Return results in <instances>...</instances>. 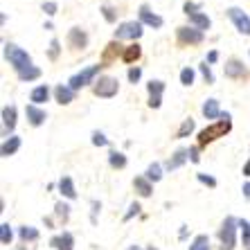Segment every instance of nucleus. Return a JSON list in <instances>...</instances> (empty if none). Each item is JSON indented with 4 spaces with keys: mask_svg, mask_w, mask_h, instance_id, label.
Segmentation results:
<instances>
[{
    "mask_svg": "<svg viewBox=\"0 0 250 250\" xmlns=\"http://www.w3.org/2000/svg\"><path fill=\"white\" fill-rule=\"evenodd\" d=\"M230 131H232V117H230V113H221V120H219V122L205 126L203 131H198V146L203 149L209 142H214V140H219V138H226Z\"/></svg>",
    "mask_w": 250,
    "mask_h": 250,
    "instance_id": "1",
    "label": "nucleus"
},
{
    "mask_svg": "<svg viewBox=\"0 0 250 250\" xmlns=\"http://www.w3.org/2000/svg\"><path fill=\"white\" fill-rule=\"evenodd\" d=\"M5 59L12 63V68L16 70V72H21L23 68L32 65V57H29V52L23 50V47H18L16 43H5Z\"/></svg>",
    "mask_w": 250,
    "mask_h": 250,
    "instance_id": "2",
    "label": "nucleus"
},
{
    "mask_svg": "<svg viewBox=\"0 0 250 250\" xmlns=\"http://www.w3.org/2000/svg\"><path fill=\"white\" fill-rule=\"evenodd\" d=\"M99 70H102V63H93L88 65V68H83L82 72H77V75H72L68 79V86L72 88V90H82L83 86H88V83H95V77L99 75Z\"/></svg>",
    "mask_w": 250,
    "mask_h": 250,
    "instance_id": "3",
    "label": "nucleus"
},
{
    "mask_svg": "<svg viewBox=\"0 0 250 250\" xmlns=\"http://www.w3.org/2000/svg\"><path fill=\"white\" fill-rule=\"evenodd\" d=\"M237 228H239V219H234V216H228L223 221L221 230H219L221 250H234V246H237Z\"/></svg>",
    "mask_w": 250,
    "mask_h": 250,
    "instance_id": "4",
    "label": "nucleus"
},
{
    "mask_svg": "<svg viewBox=\"0 0 250 250\" xmlns=\"http://www.w3.org/2000/svg\"><path fill=\"white\" fill-rule=\"evenodd\" d=\"M145 25L140 23V21H124V23L117 25L115 29V41H138L140 36L145 34Z\"/></svg>",
    "mask_w": 250,
    "mask_h": 250,
    "instance_id": "5",
    "label": "nucleus"
},
{
    "mask_svg": "<svg viewBox=\"0 0 250 250\" xmlns=\"http://www.w3.org/2000/svg\"><path fill=\"white\" fill-rule=\"evenodd\" d=\"M93 93L95 97H102V99H111L120 93V82H117L115 77H99V82L93 83Z\"/></svg>",
    "mask_w": 250,
    "mask_h": 250,
    "instance_id": "6",
    "label": "nucleus"
},
{
    "mask_svg": "<svg viewBox=\"0 0 250 250\" xmlns=\"http://www.w3.org/2000/svg\"><path fill=\"white\" fill-rule=\"evenodd\" d=\"M176 39L181 45H201L205 41V34L196 27H189V25H181L176 29Z\"/></svg>",
    "mask_w": 250,
    "mask_h": 250,
    "instance_id": "7",
    "label": "nucleus"
},
{
    "mask_svg": "<svg viewBox=\"0 0 250 250\" xmlns=\"http://www.w3.org/2000/svg\"><path fill=\"white\" fill-rule=\"evenodd\" d=\"M228 18L232 21V25L237 27L239 34L250 36V16L244 12V9H239V7H228Z\"/></svg>",
    "mask_w": 250,
    "mask_h": 250,
    "instance_id": "8",
    "label": "nucleus"
},
{
    "mask_svg": "<svg viewBox=\"0 0 250 250\" xmlns=\"http://www.w3.org/2000/svg\"><path fill=\"white\" fill-rule=\"evenodd\" d=\"M223 72H226L228 79H246V77H248V70H246L244 61H241V59H234V57L226 61Z\"/></svg>",
    "mask_w": 250,
    "mask_h": 250,
    "instance_id": "9",
    "label": "nucleus"
},
{
    "mask_svg": "<svg viewBox=\"0 0 250 250\" xmlns=\"http://www.w3.org/2000/svg\"><path fill=\"white\" fill-rule=\"evenodd\" d=\"M138 16H140V23H142V25H149V27H153V29H160L165 25L163 16L153 14L151 9H149V5H140Z\"/></svg>",
    "mask_w": 250,
    "mask_h": 250,
    "instance_id": "10",
    "label": "nucleus"
},
{
    "mask_svg": "<svg viewBox=\"0 0 250 250\" xmlns=\"http://www.w3.org/2000/svg\"><path fill=\"white\" fill-rule=\"evenodd\" d=\"M68 45L72 50H83L88 45V34L83 32L82 27H70L68 32Z\"/></svg>",
    "mask_w": 250,
    "mask_h": 250,
    "instance_id": "11",
    "label": "nucleus"
},
{
    "mask_svg": "<svg viewBox=\"0 0 250 250\" xmlns=\"http://www.w3.org/2000/svg\"><path fill=\"white\" fill-rule=\"evenodd\" d=\"M25 115H27V122L32 124V126H41V124H45V120H47V113L43 111L41 106H34V104L25 106Z\"/></svg>",
    "mask_w": 250,
    "mask_h": 250,
    "instance_id": "12",
    "label": "nucleus"
},
{
    "mask_svg": "<svg viewBox=\"0 0 250 250\" xmlns=\"http://www.w3.org/2000/svg\"><path fill=\"white\" fill-rule=\"evenodd\" d=\"M189 160V149H176L174 156H169V160L165 163V169H169V171H174V169L183 167V165Z\"/></svg>",
    "mask_w": 250,
    "mask_h": 250,
    "instance_id": "13",
    "label": "nucleus"
},
{
    "mask_svg": "<svg viewBox=\"0 0 250 250\" xmlns=\"http://www.w3.org/2000/svg\"><path fill=\"white\" fill-rule=\"evenodd\" d=\"M122 54H124V47L120 45V41H115V39H113V41L104 47V54H102V65L111 63V61H115V59L122 57Z\"/></svg>",
    "mask_w": 250,
    "mask_h": 250,
    "instance_id": "14",
    "label": "nucleus"
},
{
    "mask_svg": "<svg viewBox=\"0 0 250 250\" xmlns=\"http://www.w3.org/2000/svg\"><path fill=\"white\" fill-rule=\"evenodd\" d=\"M201 113H203L208 120H216V122H219L223 111H221V106H219V102H216V99H205L203 106H201Z\"/></svg>",
    "mask_w": 250,
    "mask_h": 250,
    "instance_id": "15",
    "label": "nucleus"
},
{
    "mask_svg": "<svg viewBox=\"0 0 250 250\" xmlns=\"http://www.w3.org/2000/svg\"><path fill=\"white\" fill-rule=\"evenodd\" d=\"M75 90L70 86H65V83H59L57 88H54V99H57L61 106H65V104H70V102H75Z\"/></svg>",
    "mask_w": 250,
    "mask_h": 250,
    "instance_id": "16",
    "label": "nucleus"
},
{
    "mask_svg": "<svg viewBox=\"0 0 250 250\" xmlns=\"http://www.w3.org/2000/svg\"><path fill=\"white\" fill-rule=\"evenodd\" d=\"M47 99H50V86L47 83H41V86H36L32 93H29V102L34 106H41L45 104Z\"/></svg>",
    "mask_w": 250,
    "mask_h": 250,
    "instance_id": "17",
    "label": "nucleus"
},
{
    "mask_svg": "<svg viewBox=\"0 0 250 250\" xmlns=\"http://www.w3.org/2000/svg\"><path fill=\"white\" fill-rule=\"evenodd\" d=\"M133 187H135V192H138L142 198H146V196H151V194H153V183L149 181L146 176H135V178H133Z\"/></svg>",
    "mask_w": 250,
    "mask_h": 250,
    "instance_id": "18",
    "label": "nucleus"
},
{
    "mask_svg": "<svg viewBox=\"0 0 250 250\" xmlns=\"http://www.w3.org/2000/svg\"><path fill=\"white\" fill-rule=\"evenodd\" d=\"M50 246H52V248H57V250H72V248H75V237H72L70 232L57 234V237H52Z\"/></svg>",
    "mask_w": 250,
    "mask_h": 250,
    "instance_id": "19",
    "label": "nucleus"
},
{
    "mask_svg": "<svg viewBox=\"0 0 250 250\" xmlns=\"http://www.w3.org/2000/svg\"><path fill=\"white\" fill-rule=\"evenodd\" d=\"M18 149H21V138H18V135H9V138L2 142V146H0V156L9 158V156H14Z\"/></svg>",
    "mask_w": 250,
    "mask_h": 250,
    "instance_id": "20",
    "label": "nucleus"
},
{
    "mask_svg": "<svg viewBox=\"0 0 250 250\" xmlns=\"http://www.w3.org/2000/svg\"><path fill=\"white\" fill-rule=\"evenodd\" d=\"M140 57H142V47H140V43H131L128 47H124V54H122V61H124V63L133 65Z\"/></svg>",
    "mask_w": 250,
    "mask_h": 250,
    "instance_id": "21",
    "label": "nucleus"
},
{
    "mask_svg": "<svg viewBox=\"0 0 250 250\" xmlns=\"http://www.w3.org/2000/svg\"><path fill=\"white\" fill-rule=\"evenodd\" d=\"M16 106H5L2 108V126H5V133L7 131H14L16 126Z\"/></svg>",
    "mask_w": 250,
    "mask_h": 250,
    "instance_id": "22",
    "label": "nucleus"
},
{
    "mask_svg": "<svg viewBox=\"0 0 250 250\" xmlns=\"http://www.w3.org/2000/svg\"><path fill=\"white\" fill-rule=\"evenodd\" d=\"M59 192L63 194L65 198H77V189H75V183H72V178L70 176H61V181H59Z\"/></svg>",
    "mask_w": 250,
    "mask_h": 250,
    "instance_id": "23",
    "label": "nucleus"
},
{
    "mask_svg": "<svg viewBox=\"0 0 250 250\" xmlns=\"http://www.w3.org/2000/svg\"><path fill=\"white\" fill-rule=\"evenodd\" d=\"M189 23H192V27L201 29V32H205V29L212 27V21H209V16H208V14H203V12L192 14V16H189Z\"/></svg>",
    "mask_w": 250,
    "mask_h": 250,
    "instance_id": "24",
    "label": "nucleus"
},
{
    "mask_svg": "<svg viewBox=\"0 0 250 250\" xmlns=\"http://www.w3.org/2000/svg\"><path fill=\"white\" fill-rule=\"evenodd\" d=\"M18 75V79H21V82H34V79H39V77H41V68H39V65H27V68H23L21 70V72H16Z\"/></svg>",
    "mask_w": 250,
    "mask_h": 250,
    "instance_id": "25",
    "label": "nucleus"
},
{
    "mask_svg": "<svg viewBox=\"0 0 250 250\" xmlns=\"http://www.w3.org/2000/svg\"><path fill=\"white\" fill-rule=\"evenodd\" d=\"M126 156H124L122 151H115V149H113L111 153H108V165H111L113 169H124L126 167Z\"/></svg>",
    "mask_w": 250,
    "mask_h": 250,
    "instance_id": "26",
    "label": "nucleus"
},
{
    "mask_svg": "<svg viewBox=\"0 0 250 250\" xmlns=\"http://www.w3.org/2000/svg\"><path fill=\"white\" fill-rule=\"evenodd\" d=\"M145 176H146V178H149L151 183L163 181V165H160V163H151L149 167H146Z\"/></svg>",
    "mask_w": 250,
    "mask_h": 250,
    "instance_id": "27",
    "label": "nucleus"
},
{
    "mask_svg": "<svg viewBox=\"0 0 250 250\" xmlns=\"http://www.w3.org/2000/svg\"><path fill=\"white\" fill-rule=\"evenodd\" d=\"M194 128H196V122H194L192 117H187V120H183V124L178 126V131H176V138L181 140V138H187V135L192 133Z\"/></svg>",
    "mask_w": 250,
    "mask_h": 250,
    "instance_id": "28",
    "label": "nucleus"
},
{
    "mask_svg": "<svg viewBox=\"0 0 250 250\" xmlns=\"http://www.w3.org/2000/svg\"><path fill=\"white\" fill-rule=\"evenodd\" d=\"M146 90H149V97H163L165 82H160V79H151V82L146 83Z\"/></svg>",
    "mask_w": 250,
    "mask_h": 250,
    "instance_id": "29",
    "label": "nucleus"
},
{
    "mask_svg": "<svg viewBox=\"0 0 250 250\" xmlns=\"http://www.w3.org/2000/svg\"><path fill=\"white\" fill-rule=\"evenodd\" d=\"M18 237L23 239V241H36V239H39V230L32 226H23L18 230Z\"/></svg>",
    "mask_w": 250,
    "mask_h": 250,
    "instance_id": "30",
    "label": "nucleus"
},
{
    "mask_svg": "<svg viewBox=\"0 0 250 250\" xmlns=\"http://www.w3.org/2000/svg\"><path fill=\"white\" fill-rule=\"evenodd\" d=\"M189 250H209V237L208 234H198L189 244Z\"/></svg>",
    "mask_w": 250,
    "mask_h": 250,
    "instance_id": "31",
    "label": "nucleus"
},
{
    "mask_svg": "<svg viewBox=\"0 0 250 250\" xmlns=\"http://www.w3.org/2000/svg\"><path fill=\"white\" fill-rule=\"evenodd\" d=\"M194 79H196V72H194V68L185 65V68L181 70V83H183V86H192Z\"/></svg>",
    "mask_w": 250,
    "mask_h": 250,
    "instance_id": "32",
    "label": "nucleus"
},
{
    "mask_svg": "<svg viewBox=\"0 0 250 250\" xmlns=\"http://www.w3.org/2000/svg\"><path fill=\"white\" fill-rule=\"evenodd\" d=\"M12 239H14L12 226H9V223H2V226H0V241H2V246H9Z\"/></svg>",
    "mask_w": 250,
    "mask_h": 250,
    "instance_id": "33",
    "label": "nucleus"
},
{
    "mask_svg": "<svg viewBox=\"0 0 250 250\" xmlns=\"http://www.w3.org/2000/svg\"><path fill=\"white\" fill-rule=\"evenodd\" d=\"M239 228H241V239H244V246L250 250V221L239 219Z\"/></svg>",
    "mask_w": 250,
    "mask_h": 250,
    "instance_id": "34",
    "label": "nucleus"
},
{
    "mask_svg": "<svg viewBox=\"0 0 250 250\" xmlns=\"http://www.w3.org/2000/svg\"><path fill=\"white\" fill-rule=\"evenodd\" d=\"M54 214H57L61 221H68V216H70V205H68V203H57V205H54Z\"/></svg>",
    "mask_w": 250,
    "mask_h": 250,
    "instance_id": "35",
    "label": "nucleus"
},
{
    "mask_svg": "<svg viewBox=\"0 0 250 250\" xmlns=\"http://www.w3.org/2000/svg\"><path fill=\"white\" fill-rule=\"evenodd\" d=\"M59 54H61V43H59V39H52L50 41V50H47V57L52 59V61H57Z\"/></svg>",
    "mask_w": 250,
    "mask_h": 250,
    "instance_id": "36",
    "label": "nucleus"
},
{
    "mask_svg": "<svg viewBox=\"0 0 250 250\" xmlns=\"http://www.w3.org/2000/svg\"><path fill=\"white\" fill-rule=\"evenodd\" d=\"M99 12H102V16L106 18V23H115V21H117V12L113 9L111 5H104L102 9H99Z\"/></svg>",
    "mask_w": 250,
    "mask_h": 250,
    "instance_id": "37",
    "label": "nucleus"
},
{
    "mask_svg": "<svg viewBox=\"0 0 250 250\" xmlns=\"http://www.w3.org/2000/svg\"><path fill=\"white\" fill-rule=\"evenodd\" d=\"M126 77H128V82L131 83H138L140 77H142V68H140V65H131L128 72H126Z\"/></svg>",
    "mask_w": 250,
    "mask_h": 250,
    "instance_id": "38",
    "label": "nucleus"
},
{
    "mask_svg": "<svg viewBox=\"0 0 250 250\" xmlns=\"http://www.w3.org/2000/svg\"><path fill=\"white\" fill-rule=\"evenodd\" d=\"M90 138H93V145L95 146H108V138H106L102 131H93V135H90Z\"/></svg>",
    "mask_w": 250,
    "mask_h": 250,
    "instance_id": "39",
    "label": "nucleus"
},
{
    "mask_svg": "<svg viewBox=\"0 0 250 250\" xmlns=\"http://www.w3.org/2000/svg\"><path fill=\"white\" fill-rule=\"evenodd\" d=\"M198 68H201V75H203V79L208 83H214V75H212V70H209V63L208 61H203V63L198 65Z\"/></svg>",
    "mask_w": 250,
    "mask_h": 250,
    "instance_id": "40",
    "label": "nucleus"
},
{
    "mask_svg": "<svg viewBox=\"0 0 250 250\" xmlns=\"http://www.w3.org/2000/svg\"><path fill=\"white\" fill-rule=\"evenodd\" d=\"M196 178H198V183H203V185H208V187H216V178H214V176H209V174H196Z\"/></svg>",
    "mask_w": 250,
    "mask_h": 250,
    "instance_id": "41",
    "label": "nucleus"
},
{
    "mask_svg": "<svg viewBox=\"0 0 250 250\" xmlns=\"http://www.w3.org/2000/svg\"><path fill=\"white\" fill-rule=\"evenodd\" d=\"M43 12H45L47 16H57V12H59L57 2H54V0H47V2H43Z\"/></svg>",
    "mask_w": 250,
    "mask_h": 250,
    "instance_id": "42",
    "label": "nucleus"
},
{
    "mask_svg": "<svg viewBox=\"0 0 250 250\" xmlns=\"http://www.w3.org/2000/svg\"><path fill=\"white\" fill-rule=\"evenodd\" d=\"M140 209H142V208H140V203H131V205H128V212L124 214V221H131L135 214H140Z\"/></svg>",
    "mask_w": 250,
    "mask_h": 250,
    "instance_id": "43",
    "label": "nucleus"
},
{
    "mask_svg": "<svg viewBox=\"0 0 250 250\" xmlns=\"http://www.w3.org/2000/svg\"><path fill=\"white\" fill-rule=\"evenodd\" d=\"M183 12H185L187 16H192V14H198V5H196V2H192V0H187L185 5H183Z\"/></svg>",
    "mask_w": 250,
    "mask_h": 250,
    "instance_id": "44",
    "label": "nucleus"
},
{
    "mask_svg": "<svg viewBox=\"0 0 250 250\" xmlns=\"http://www.w3.org/2000/svg\"><path fill=\"white\" fill-rule=\"evenodd\" d=\"M198 149H201V146H189V160H192L194 165H198V163H201V156H198Z\"/></svg>",
    "mask_w": 250,
    "mask_h": 250,
    "instance_id": "45",
    "label": "nucleus"
},
{
    "mask_svg": "<svg viewBox=\"0 0 250 250\" xmlns=\"http://www.w3.org/2000/svg\"><path fill=\"white\" fill-rule=\"evenodd\" d=\"M146 104H149V108H160L163 106V97H149Z\"/></svg>",
    "mask_w": 250,
    "mask_h": 250,
    "instance_id": "46",
    "label": "nucleus"
},
{
    "mask_svg": "<svg viewBox=\"0 0 250 250\" xmlns=\"http://www.w3.org/2000/svg\"><path fill=\"white\" fill-rule=\"evenodd\" d=\"M216 61H219V52H216V50H209L208 52V63L212 65V63H216Z\"/></svg>",
    "mask_w": 250,
    "mask_h": 250,
    "instance_id": "47",
    "label": "nucleus"
},
{
    "mask_svg": "<svg viewBox=\"0 0 250 250\" xmlns=\"http://www.w3.org/2000/svg\"><path fill=\"white\" fill-rule=\"evenodd\" d=\"M90 205H93V223H95V221H97V212H99V209H102V205H99L97 201H93V203H90Z\"/></svg>",
    "mask_w": 250,
    "mask_h": 250,
    "instance_id": "48",
    "label": "nucleus"
},
{
    "mask_svg": "<svg viewBox=\"0 0 250 250\" xmlns=\"http://www.w3.org/2000/svg\"><path fill=\"white\" fill-rule=\"evenodd\" d=\"M241 192H244V196H248V198H250V183H246V185H244V189H241Z\"/></svg>",
    "mask_w": 250,
    "mask_h": 250,
    "instance_id": "49",
    "label": "nucleus"
},
{
    "mask_svg": "<svg viewBox=\"0 0 250 250\" xmlns=\"http://www.w3.org/2000/svg\"><path fill=\"white\" fill-rule=\"evenodd\" d=\"M244 176H248V178H250V160L244 165Z\"/></svg>",
    "mask_w": 250,
    "mask_h": 250,
    "instance_id": "50",
    "label": "nucleus"
},
{
    "mask_svg": "<svg viewBox=\"0 0 250 250\" xmlns=\"http://www.w3.org/2000/svg\"><path fill=\"white\" fill-rule=\"evenodd\" d=\"M128 250H142V248H140V246H131V248H128Z\"/></svg>",
    "mask_w": 250,
    "mask_h": 250,
    "instance_id": "51",
    "label": "nucleus"
},
{
    "mask_svg": "<svg viewBox=\"0 0 250 250\" xmlns=\"http://www.w3.org/2000/svg\"><path fill=\"white\" fill-rule=\"evenodd\" d=\"M146 250H158V248H146Z\"/></svg>",
    "mask_w": 250,
    "mask_h": 250,
    "instance_id": "52",
    "label": "nucleus"
}]
</instances>
